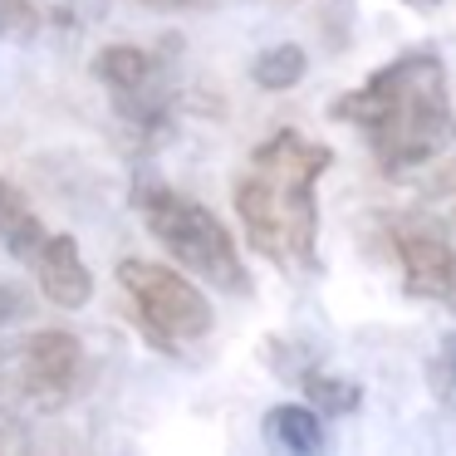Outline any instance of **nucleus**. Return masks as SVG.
Here are the masks:
<instances>
[{"mask_svg":"<svg viewBox=\"0 0 456 456\" xmlns=\"http://www.w3.org/2000/svg\"><path fill=\"white\" fill-rule=\"evenodd\" d=\"M35 275H40V295L60 309H84L94 299V275L74 236H45L40 256H35Z\"/></svg>","mask_w":456,"mask_h":456,"instance_id":"6e6552de","label":"nucleus"},{"mask_svg":"<svg viewBox=\"0 0 456 456\" xmlns=\"http://www.w3.org/2000/svg\"><path fill=\"white\" fill-rule=\"evenodd\" d=\"M25 314H30V295L20 285H0V329L25 319Z\"/></svg>","mask_w":456,"mask_h":456,"instance_id":"4468645a","label":"nucleus"},{"mask_svg":"<svg viewBox=\"0 0 456 456\" xmlns=\"http://www.w3.org/2000/svg\"><path fill=\"white\" fill-rule=\"evenodd\" d=\"M334 167V148L305 138L295 128H280L250 152L246 172L236 177V216L246 240L265 260L289 270L319 265V201L314 182Z\"/></svg>","mask_w":456,"mask_h":456,"instance_id":"f03ea898","label":"nucleus"},{"mask_svg":"<svg viewBox=\"0 0 456 456\" xmlns=\"http://www.w3.org/2000/svg\"><path fill=\"white\" fill-rule=\"evenodd\" d=\"M118 285H123V295H128L138 324L148 329V338L158 348H167V354H182V348L201 344V338L211 334V324H216L211 299L172 265L128 256L118 265Z\"/></svg>","mask_w":456,"mask_h":456,"instance_id":"20e7f679","label":"nucleus"},{"mask_svg":"<svg viewBox=\"0 0 456 456\" xmlns=\"http://www.w3.org/2000/svg\"><path fill=\"white\" fill-rule=\"evenodd\" d=\"M0 246L11 250L15 260H25V265H35V256H40V246H45V226H40V216H35V207L25 201V191L5 177H0Z\"/></svg>","mask_w":456,"mask_h":456,"instance_id":"1a4fd4ad","label":"nucleus"},{"mask_svg":"<svg viewBox=\"0 0 456 456\" xmlns=\"http://www.w3.org/2000/svg\"><path fill=\"white\" fill-rule=\"evenodd\" d=\"M305 69H309V60H305L299 45H270V50L250 64V79H256L260 89H270V94H285V89H295V84L305 79Z\"/></svg>","mask_w":456,"mask_h":456,"instance_id":"9b49d317","label":"nucleus"},{"mask_svg":"<svg viewBox=\"0 0 456 456\" xmlns=\"http://www.w3.org/2000/svg\"><path fill=\"white\" fill-rule=\"evenodd\" d=\"M94 79L109 89L118 118L133 123L142 138L167 133L172 84H167V64L152 50H138V45H103V50L94 54Z\"/></svg>","mask_w":456,"mask_h":456,"instance_id":"39448f33","label":"nucleus"},{"mask_svg":"<svg viewBox=\"0 0 456 456\" xmlns=\"http://www.w3.org/2000/svg\"><path fill=\"white\" fill-rule=\"evenodd\" d=\"M387 250L397 260V275H403L407 295L456 309V246L442 231L393 216L387 221Z\"/></svg>","mask_w":456,"mask_h":456,"instance_id":"0eeeda50","label":"nucleus"},{"mask_svg":"<svg viewBox=\"0 0 456 456\" xmlns=\"http://www.w3.org/2000/svg\"><path fill=\"white\" fill-rule=\"evenodd\" d=\"M265 436L275 446H285V452H319L324 446V412H314V407H299V403H280L265 412Z\"/></svg>","mask_w":456,"mask_h":456,"instance_id":"9d476101","label":"nucleus"},{"mask_svg":"<svg viewBox=\"0 0 456 456\" xmlns=\"http://www.w3.org/2000/svg\"><path fill=\"white\" fill-rule=\"evenodd\" d=\"M84 383V348L69 329H45V334H30L20 344V373H15V397H25L30 407L50 412V407H64Z\"/></svg>","mask_w":456,"mask_h":456,"instance_id":"423d86ee","label":"nucleus"},{"mask_svg":"<svg viewBox=\"0 0 456 456\" xmlns=\"http://www.w3.org/2000/svg\"><path fill=\"white\" fill-rule=\"evenodd\" d=\"M133 201H138V211H142L148 236L158 240L182 270L201 275L207 285L226 289V295H246L250 289V275H246V265H240L236 240H231V231L216 221L211 207L162 187V182H142V187L133 191Z\"/></svg>","mask_w":456,"mask_h":456,"instance_id":"7ed1b4c3","label":"nucleus"},{"mask_svg":"<svg viewBox=\"0 0 456 456\" xmlns=\"http://www.w3.org/2000/svg\"><path fill=\"white\" fill-rule=\"evenodd\" d=\"M138 5H148V11H207L216 0H138Z\"/></svg>","mask_w":456,"mask_h":456,"instance_id":"dca6fc26","label":"nucleus"},{"mask_svg":"<svg viewBox=\"0 0 456 456\" xmlns=\"http://www.w3.org/2000/svg\"><path fill=\"white\" fill-rule=\"evenodd\" d=\"M403 5H412V11H432V5H442V0H403Z\"/></svg>","mask_w":456,"mask_h":456,"instance_id":"f3484780","label":"nucleus"},{"mask_svg":"<svg viewBox=\"0 0 456 456\" xmlns=\"http://www.w3.org/2000/svg\"><path fill=\"white\" fill-rule=\"evenodd\" d=\"M305 393H309V407L324 417H348L363 403V387L354 378H329V373H305Z\"/></svg>","mask_w":456,"mask_h":456,"instance_id":"f8f14e48","label":"nucleus"},{"mask_svg":"<svg viewBox=\"0 0 456 456\" xmlns=\"http://www.w3.org/2000/svg\"><path fill=\"white\" fill-rule=\"evenodd\" d=\"M40 11H35V0H0V35H11V40H30L40 30Z\"/></svg>","mask_w":456,"mask_h":456,"instance_id":"ddd939ff","label":"nucleus"},{"mask_svg":"<svg viewBox=\"0 0 456 456\" xmlns=\"http://www.w3.org/2000/svg\"><path fill=\"white\" fill-rule=\"evenodd\" d=\"M432 373H436V387L456 393V334H446V338H442V354H436Z\"/></svg>","mask_w":456,"mask_h":456,"instance_id":"2eb2a0df","label":"nucleus"},{"mask_svg":"<svg viewBox=\"0 0 456 456\" xmlns=\"http://www.w3.org/2000/svg\"><path fill=\"white\" fill-rule=\"evenodd\" d=\"M329 113L363 133L368 152L387 177L427 167L456 142V109L436 50H403L358 89L338 94Z\"/></svg>","mask_w":456,"mask_h":456,"instance_id":"f257e3e1","label":"nucleus"}]
</instances>
